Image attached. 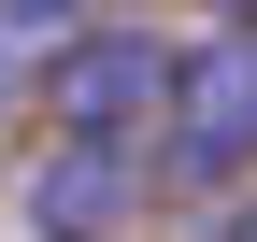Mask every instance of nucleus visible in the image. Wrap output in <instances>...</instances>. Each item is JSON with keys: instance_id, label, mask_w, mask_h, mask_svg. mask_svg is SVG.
I'll list each match as a JSON object with an SVG mask.
<instances>
[{"instance_id": "nucleus-4", "label": "nucleus", "mask_w": 257, "mask_h": 242, "mask_svg": "<svg viewBox=\"0 0 257 242\" xmlns=\"http://www.w3.org/2000/svg\"><path fill=\"white\" fill-rule=\"evenodd\" d=\"M72 28H86V0H0V100H15V86H43Z\"/></svg>"}, {"instance_id": "nucleus-7", "label": "nucleus", "mask_w": 257, "mask_h": 242, "mask_svg": "<svg viewBox=\"0 0 257 242\" xmlns=\"http://www.w3.org/2000/svg\"><path fill=\"white\" fill-rule=\"evenodd\" d=\"M114 14H157V0H114Z\"/></svg>"}, {"instance_id": "nucleus-2", "label": "nucleus", "mask_w": 257, "mask_h": 242, "mask_svg": "<svg viewBox=\"0 0 257 242\" xmlns=\"http://www.w3.org/2000/svg\"><path fill=\"white\" fill-rule=\"evenodd\" d=\"M243 171H257V28H214V43H186L157 186H243Z\"/></svg>"}, {"instance_id": "nucleus-1", "label": "nucleus", "mask_w": 257, "mask_h": 242, "mask_svg": "<svg viewBox=\"0 0 257 242\" xmlns=\"http://www.w3.org/2000/svg\"><path fill=\"white\" fill-rule=\"evenodd\" d=\"M172 86H186V43L157 14H86L72 43H57V72H43V128L57 142H128V157H157Z\"/></svg>"}, {"instance_id": "nucleus-6", "label": "nucleus", "mask_w": 257, "mask_h": 242, "mask_svg": "<svg viewBox=\"0 0 257 242\" xmlns=\"http://www.w3.org/2000/svg\"><path fill=\"white\" fill-rule=\"evenodd\" d=\"M214 28H257V0H214Z\"/></svg>"}, {"instance_id": "nucleus-3", "label": "nucleus", "mask_w": 257, "mask_h": 242, "mask_svg": "<svg viewBox=\"0 0 257 242\" xmlns=\"http://www.w3.org/2000/svg\"><path fill=\"white\" fill-rule=\"evenodd\" d=\"M29 242H128L143 228V200H157V157H128V142H29Z\"/></svg>"}, {"instance_id": "nucleus-5", "label": "nucleus", "mask_w": 257, "mask_h": 242, "mask_svg": "<svg viewBox=\"0 0 257 242\" xmlns=\"http://www.w3.org/2000/svg\"><path fill=\"white\" fill-rule=\"evenodd\" d=\"M214 242H257V200H229V228H214Z\"/></svg>"}]
</instances>
